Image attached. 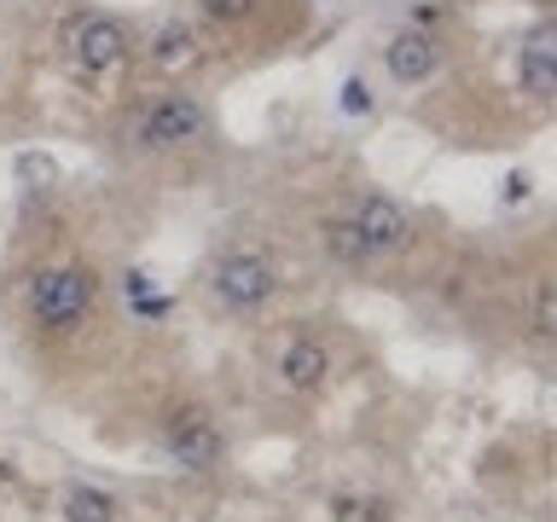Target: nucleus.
Wrapping results in <instances>:
<instances>
[{
  "mask_svg": "<svg viewBox=\"0 0 557 522\" xmlns=\"http://www.w3.org/2000/svg\"><path fill=\"white\" fill-rule=\"evenodd\" d=\"M215 139V111L203 94H191L186 82H151L139 99L122 104L116 128H111V151L122 163H169Z\"/></svg>",
  "mask_w": 557,
  "mask_h": 522,
  "instance_id": "4",
  "label": "nucleus"
},
{
  "mask_svg": "<svg viewBox=\"0 0 557 522\" xmlns=\"http://www.w3.org/2000/svg\"><path fill=\"white\" fill-rule=\"evenodd\" d=\"M134 52L146 59L151 82H191V70H203L215 47H209L198 17H163V24L146 35V47H134Z\"/></svg>",
  "mask_w": 557,
  "mask_h": 522,
  "instance_id": "9",
  "label": "nucleus"
},
{
  "mask_svg": "<svg viewBox=\"0 0 557 522\" xmlns=\"http://www.w3.org/2000/svg\"><path fill=\"white\" fill-rule=\"evenodd\" d=\"M41 522H139L134 499L99 476H59L41 499Z\"/></svg>",
  "mask_w": 557,
  "mask_h": 522,
  "instance_id": "8",
  "label": "nucleus"
},
{
  "mask_svg": "<svg viewBox=\"0 0 557 522\" xmlns=\"http://www.w3.org/2000/svg\"><path fill=\"white\" fill-rule=\"evenodd\" d=\"M198 296H203V313L215 325H261L273 320L278 296H285V268L268 244L256 238H226L215 256L203 261L198 273Z\"/></svg>",
  "mask_w": 557,
  "mask_h": 522,
  "instance_id": "5",
  "label": "nucleus"
},
{
  "mask_svg": "<svg viewBox=\"0 0 557 522\" xmlns=\"http://www.w3.org/2000/svg\"><path fill=\"white\" fill-rule=\"evenodd\" d=\"M442 522H494V511L487 505H453V511H442Z\"/></svg>",
  "mask_w": 557,
  "mask_h": 522,
  "instance_id": "12",
  "label": "nucleus"
},
{
  "mask_svg": "<svg viewBox=\"0 0 557 522\" xmlns=\"http://www.w3.org/2000/svg\"><path fill=\"white\" fill-rule=\"evenodd\" d=\"M64 59L82 82H111L134 59V35L111 12H82L64 24Z\"/></svg>",
  "mask_w": 557,
  "mask_h": 522,
  "instance_id": "7",
  "label": "nucleus"
},
{
  "mask_svg": "<svg viewBox=\"0 0 557 522\" xmlns=\"http://www.w3.org/2000/svg\"><path fill=\"white\" fill-rule=\"evenodd\" d=\"M511 76H517V94L529 104H540V111L557 99V24H552V12H540L534 29L517 41Z\"/></svg>",
  "mask_w": 557,
  "mask_h": 522,
  "instance_id": "11",
  "label": "nucleus"
},
{
  "mask_svg": "<svg viewBox=\"0 0 557 522\" xmlns=\"http://www.w3.org/2000/svg\"><path fill=\"white\" fill-rule=\"evenodd\" d=\"M360 377V348L337 320L320 313H290V320H261L250 355V400L273 424H308Z\"/></svg>",
  "mask_w": 557,
  "mask_h": 522,
  "instance_id": "2",
  "label": "nucleus"
},
{
  "mask_svg": "<svg viewBox=\"0 0 557 522\" xmlns=\"http://www.w3.org/2000/svg\"><path fill=\"white\" fill-rule=\"evenodd\" d=\"M139 442H146L174 476H191V482L226 476V464H233V452H238L233 418H226V407L209 389H198V383H163V389H151L146 407H139Z\"/></svg>",
  "mask_w": 557,
  "mask_h": 522,
  "instance_id": "3",
  "label": "nucleus"
},
{
  "mask_svg": "<svg viewBox=\"0 0 557 522\" xmlns=\"http://www.w3.org/2000/svg\"><path fill=\"white\" fill-rule=\"evenodd\" d=\"M128 313L116 278L87 256H41L12 278V337L29 377L59 400H94L116 383V343Z\"/></svg>",
  "mask_w": 557,
  "mask_h": 522,
  "instance_id": "1",
  "label": "nucleus"
},
{
  "mask_svg": "<svg viewBox=\"0 0 557 522\" xmlns=\"http://www.w3.org/2000/svg\"><path fill=\"white\" fill-rule=\"evenodd\" d=\"M337 215L348 221V233H355V244H360L366 273H383L389 261L418 250V215L383 186H360L348 203H337Z\"/></svg>",
  "mask_w": 557,
  "mask_h": 522,
  "instance_id": "6",
  "label": "nucleus"
},
{
  "mask_svg": "<svg viewBox=\"0 0 557 522\" xmlns=\"http://www.w3.org/2000/svg\"><path fill=\"white\" fill-rule=\"evenodd\" d=\"M377 64H383V76H389V87H400V94H418V87H430V82L447 70V35H442V29L400 24L389 41H383Z\"/></svg>",
  "mask_w": 557,
  "mask_h": 522,
  "instance_id": "10",
  "label": "nucleus"
}]
</instances>
